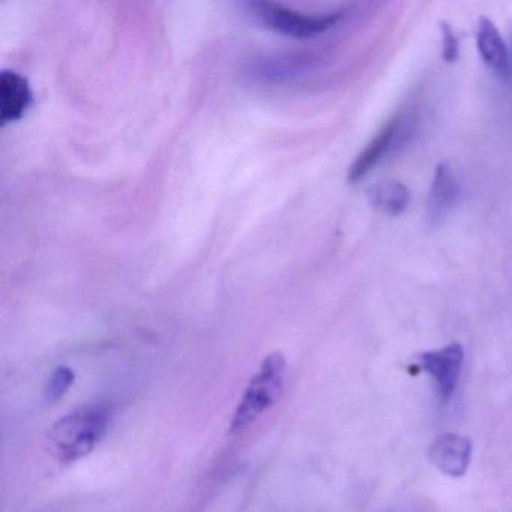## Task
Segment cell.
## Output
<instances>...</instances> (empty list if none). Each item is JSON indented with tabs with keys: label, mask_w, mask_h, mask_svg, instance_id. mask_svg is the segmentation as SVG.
<instances>
[{
	"label": "cell",
	"mask_w": 512,
	"mask_h": 512,
	"mask_svg": "<svg viewBox=\"0 0 512 512\" xmlns=\"http://www.w3.org/2000/svg\"><path fill=\"white\" fill-rule=\"evenodd\" d=\"M107 428L109 415L104 407L89 404L71 410L49 431V442L56 460L71 464L88 457L103 442Z\"/></svg>",
	"instance_id": "cell-1"
},
{
	"label": "cell",
	"mask_w": 512,
	"mask_h": 512,
	"mask_svg": "<svg viewBox=\"0 0 512 512\" xmlns=\"http://www.w3.org/2000/svg\"><path fill=\"white\" fill-rule=\"evenodd\" d=\"M284 379H286V359L283 353H269L260 364L259 370L251 377L236 406L230 422V433L245 430L263 413L274 407L283 394Z\"/></svg>",
	"instance_id": "cell-2"
},
{
	"label": "cell",
	"mask_w": 512,
	"mask_h": 512,
	"mask_svg": "<svg viewBox=\"0 0 512 512\" xmlns=\"http://www.w3.org/2000/svg\"><path fill=\"white\" fill-rule=\"evenodd\" d=\"M248 8L256 20L266 28L286 37L301 38V40L325 34L343 19L341 11L313 16V14L299 13L274 2H253L248 5Z\"/></svg>",
	"instance_id": "cell-3"
},
{
	"label": "cell",
	"mask_w": 512,
	"mask_h": 512,
	"mask_svg": "<svg viewBox=\"0 0 512 512\" xmlns=\"http://www.w3.org/2000/svg\"><path fill=\"white\" fill-rule=\"evenodd\" d=\"M415 122V116L409 112L400 113L392 121H389V124L380 133H377V136L353 161L349 175H347L350 184L361 181L380 161L400 149L415 133Z\"/></svg>",
	"instance_id": "cell-4"
},
{
	"label": "cell",
	"mask_w": 512,
	"mask_h": 512,
	"mask_svg": "<svg viewBox=\"0 0 512 512\" xmlns=\"http://www.w3.org/2000/svg\"><path fill=\"white\" fill-rule=\"evenodd\" d=\"M418 362L436 383L440 400H451L463 368L464 350L461 344L452 343L442 349L421 353Z\"/></svg>",
	"instance_id": "cell-5"
},
{
	"label": "cell",
	"mask_w": 512,
	"mask_h": 512,
	"mask_svg": "<svg viewBox=\"0 0 512 512\" xmlns=\"http://www.w3.org/2000/svg\"><path fill=\"white\" fill-rule=\"evenodd\" d=\"M427 455L440 472L451 478H461L466 475L472 461V442L460 434H440L431 443Z\"/></svg>",
	"instance_id": "cell-6"
},
{
	"label": "cell",
	"mask_w": 512,
	"mask_h": 512,
	"mask_svg": "<svg viewBox=\"0 0 512 512\" xmlns=\"http://www.w3.org/2000/svg\"><path fill=\"white\" fill-rule=\"evenodd\" d=\"M34 95L28 79L17 71L0 73V122L2 125L20 121L32 106Z\"/></svg>",
	"instance_id": "cell-7"
},
{
	"label": "cell",
	"mask_w": 512,
	"mask_h": 512,
	"mask_svg": "<svg viewBox=\"0 0 512 512\" xmlns=\"http://www.w3.org/2000/svg\"><path fill=\"white\" fill-rule=\"evenodd\" d=\"M460 196V185L451 167L439 164L434 172L433 184L427 199V218L431 226H437L445 220Z\"/></svg>",
	"instance_id": "cell-8"
},
{
	"label": "cell",
	"mask_w": 512,
	"mask_h": 512,
	"mask_svg": "<svg viewBox=\"0 0 512 512\" xmlns=\"http://www.w3.org/2000/svg\"><path fill=\"white\" fill-rule=\"evenodd\" d=\"M476 46L482 61L497 73H505L508 68V47L499 29L488 17H481L476 28Z\"/></svg>",
	"instance_id": "cell-9"
},
{
	"label": "cell",
	"mask_w": 512,
	"mask_h": 512,
	"mask_svg": "<svg viewBox=\"0 0 512 512\" xmlns=\"http://www.w3.org/2000/svg\"><path fill=\"white\" fill-rule=\"evenodd\" d=\"M368 202L376 211L398 217L406 211L410 203V191L403 182L385 179L377 182L367 193Z\"/></svg>",
	"instance_id": "cell-10"
},
{
	"label": "cell",
	"mask_w": 512,
	"mask_h": 512,
	"mask_svg": "<svg viewBox=\"0 0 512 512\" xmlns=\"http://www.w3.org/2000/svg\"><path fill=\"white\" fill-rule=\"evenodd\" d=\"M74 380H76V373L70 367L61 365V367L56 368L47 380L46 386H44V400L49 404H55L56 401L61 400L67 394Z\"/></svg>",
	"instance_id": "cell-11"
},
{
	"label": "cell",
	"mask_w": 512,
	"mask_h": 512,
	"mask_svg": "<svg viewBox=\"0 0 512 512\" xmlns=\"http://www.w3.org/2000/svg\"><path fill=\"white\" fill-rule=\"evenodd\" d=\"M443 34V59L446 62H455L458 58V38L448 23L442 25Z\"/></svg>",
	"instance_id": "cell-12"
}]
</instances>
